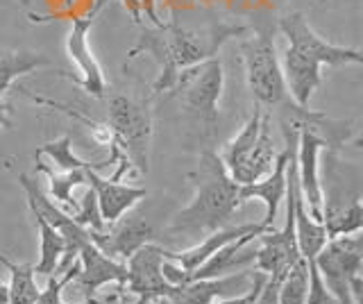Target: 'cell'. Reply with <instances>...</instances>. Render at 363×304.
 Segmentation results:
<instances>
[{
  "instance_id": "cell-1",
  "label": "cell",
  "mask_w": 363,
  "mask_h": 304,
  "mask_svg": "<svg viewBox=\"0 0 363 304\" xmlns=\"http://www.w3.org/2000/svg\"><path fill=\"white\" fill-rule=\"evenodd\" d=\"M250 32V26L232 23H211L207 30H186L177 23L159 26L155 30H143L136 46L130 50L128 62L139 55H150L159 64V77L152 86V96L168 94L173 89L177 75L207 62L218 55V50L234 37H243Z\"/></svg>"
},
{
  "instance_id": "cell-2",
  "label": "cell",
  "mask_w": 363,
  "mask_h": 304,
  "mask_svg": "<svg viewBox=\"0 0 363 304\" xmlns=\"http://www.w3.org/2000/svg\"><path fill=\"white\" fill-rule=\"evenodd\" d=\"M279 32L286 39V50L281 55V73L286 91L298 107H309L313 91L323 82L320 69L327 66L361 64L359 48H345L318 37L306 23L304 14L291 12L279 18Z\"/></svg>"
},
{
  "instance_id": "cell-3",
  "label": "cell",
  "mask_w": 363,
  "mask_h": 304,
  "mask_svg": "<svg viewBox=\"0 0 363 304\" xmlns=\"http://www.w3.org/2000/svg\"><path fill=\"white\" fill-rule=\"evenodd\" d=\"M196 179V193L189 205L177 211L166 234L170 239H204L207 234L225 227L234 213L243 207L241 186L225 171L220 157L204 152L200 168L191 175Z\"/></svg>"
},
{
  "instance_id": "cell-4",
  "label": "cell",
  "mask_w": 363,
  "mask_h": 304,
  "mask_svg": "<svg viewBox=\"0 0 363 304\" xmlns=\"http://www.w3.org/2000/svg\"><path fill=\"white\" fill-rule=\"evenodd\" d=\"M107 128L111 132L109 164H118L113 175L123 177L130 168L139 173L150 171L152 116L147 105L123 94L111 96L107 109Z\"/></svg>"
},
{
  "instance_id": "cell-5",
  "label": "cell",
  "mask_w": 363,
  "mask_h": 304,
  "mask_svg": "<svg viewBox=\"0 0 363 304\" xmlns=\"http://www.w3.org/2000/svg\"><path fill=\"white\" fill-rule=\"evenodd\" d=\"M270 123L272 120L268 111L257 105L255 114L247 118L241 132L230 143H225L220 162L238 186L259 182L275 166L277 152L275 143H272Z\"/></svg>"
},
{
  "instance_id": "cell-6",
  "label": "cell",
  "mask_w": 363,
  "mask_h": 304,
  "mask_svg": "<svg viewBox=\"0 0 363 304\" xmlns=\"http://www.w3.org/2000/svg\"><path fill=\"white\" fill-rule=\"evenodd\" d=\"M223 86V62L218 57H211L182 71L168 94L179 100L193 125L200 128L204 137H211L216 125H218V103Z\"/></svg>"
},
{
  "instance_id": "cell-7",
  "label": "cell",
  "mask_w": 363,
  "mask_h": 304,
  "mask_svg": "<svg viewBox=\"0 0 363 304\" xmlns=\"http://www.w3.org/2000/svg\"><path fill=\"white\" fill-rule=\"evenodd\" d=\"M323 284L338 304H361L363 288V236L347 234L329 239L313 259Z\"/></svg>"
},
{
  "instance_id": "cell-8",
  "label": "cell",
  "mask_w": 363,
  "mask_h": 304,
  "mask_svg": "<svg viewBox=\"0 0 363 304\" xmlns=\"http://www.w3.org/2000/svg\"><path fill=\"white\" fill-rule=\"evenodd\" d=\"M241 60L245 66V80L250 94L259 107H277L286 100V82H284L281 62L277 57L275 37L270 30H255L252 37L241 41Z\"/></svg>"
},
{
  "instance_id": "cell-9",
  "label": "cell",
  "mask_w": 363,
  "mask_h": 304,
  "mask_svg": "<svg viewBox=\"0 0 363 304\" xmlns=\"http://www.w3.org/2000/svg\"><path fill=\"white\" fill-rule=\"evenodd\" d=\"M168 259V250L157 243H145L136 250L128 261V279L121 286L125 295H134L130 304H150L162 302L173 291V284L164 277V261Z\"/></svg>"
},
{
  "instance_id": "cell-10",
  "label": "cell",
  "mask_w": 363,
  "mask_h": 304,
  "mask_svg": "<svg viewBox=\"0 0 363 304\" xmlns=\"http://www.w3.org/2000/svg\"><path fill=\"white\" fill-rule=\"evenodd\" d=\"M94 23H96V16H91V14L73 18L71 30H68V37H66V55H68V60L75 64L79 75L73 77L62 71H60V75L66 77V80H71L73 84L82 86L89 96L105 98V94H107L105 73H102V66L89 46V32L94 28Z\"/></svg>"
},
{
  "instance_id": "cell-11",
  "label": "cell",
  "mask_w": 363,
  "mask_h": 304,
  "mask_svg": "<svg viewBox=\"0 0 363 304\" xmlns=\"http://www.w3.org/2000/svg\"><path fill=\"white\" fill-rule=\"evenodd\" d=\"M18 182H21L23 191H26V196H28L30 211L41 213V216L64 236L66 252H64V259H62V264H60V270H64L68 264L73 261V259H77V252L82 250L86 243H91L89 230H84L82 225H77L71 213L62 211L50 198H45V193L37 184V179H32L30 175H21ZM60 270H57V273H60Z\"/></svg>"
},
{
  "instance_id": "cell-12",
  "label": "cell",
  "mask_w": 363,
  "mask_h": 304,
  "mask_svg": "<svg viewBox=\"0 0 363 304\" xmlns=\"http://www.w3.org/2000/svg\"><path fill=\"white\" fill-rule=\"evenodd\" d=\"M89 236H91V243H94L98 250L125 264L141 245L150 243L155 239V230L150 223L139 216V213L128 211V213H123L116 223L105 225L100 232H89Z\"/></svg>"
},
{
  "instance_id": "cell-13",
  "label": "cell",
  "mask_w": 363,
  "mask_h": 304,
  "mask_svg": "<svg viewBox=\"0 0 363 304\" xmlns=\"http://www.w3.org/2000/svg\"><path fill=\"white\" fill-rule=\"evenodd\" d=\"M77 261L79 270L73 281L68 284H75V291L82 295V300H91L98 295V291L105 284H118L123 286L125 279H128V268L123 261L107 257L94 243H86L82 250L77 252Z\"/></svg>"
},
{
  "instance_id": "cell-14",
  "label": "cell",
  "mask_w": 363,
  "mask_h": 304,
  "mask_svg": "<svg viewBox=\"0 0 363 304\" xmlns=\"http://www.w3.org/2000/svg\"><path fill=\"white\" fill-rule=\"evenodd\" d=\"M252 286V270H238L232 275L211 277V279H193L186 284H173L164 302L168 304H213L225 298H234Z\"/></svg>"
},
{
  "instance_id": "cell-15",
  "label": "cell",
  "mask_w": 363,
  "mask_h": 304,
  "mask_svg": "<svg viewBox=\"0 0 363 304\" xmlns=\"http://www.w3.org/2000/svg\"><path fill=\"white\" fill-rule=\"evenodd\" d=\"M86 186L94 188L100 216L105 220V225L116 223L123 213L132 211L136 202H141L145 198V188L121 184L118 177H109V179L100 177L98 168H91L86 173Z\"/></svg>"
},
{
  "instance_id": "cell-16",
  "label": "cell",
  "mask_w": 363,
  "mask_h": 304,
  "mask_svg": "<svg viewBox=\"0 0 363 304\" xmlns=\"http://www.w3.org/2000/svg\"><path fill=\"white\" fill-rule=\"evenodd\" d=\"M50 66V60L43 52L34 50H9L0 52V132L11 128L9 118V105H7V91L21 75H28L32 71H39Z\"/></svg>"
},
{
  "instance_id": "cell-17",
  "label": "cell",
  "mask_w": 363,
  "mask_h": 304,
  "mask_svg": "<svg viewBox=\"0 0 363 304\" xmlns=\"http://www.w3.org/2000/svg\"><path fill=\"white\" fill-rule=\"evenodd\" d=\"M293 216H295V241H298L300 257L311 261L320 252V247L327 243V232L323 223L313 220L306 213L302 193L298 188V173H295V188H293Z\"/></svg>"
},
{
  "instance_id": "cell-18",
  "label": "cell",
  "mask_w": 363,
  "mask_h": 304,
  "mask_svg": "<svg viewBox=\"0 0 363 304\" xmlns=\"http://www.w3.org/2000/svg\"><path fill=\"white\" fill-rule=\"evenodd\" d=\"M32 218H34V223H37L39 239H41L39 261H37V266H32L34 275H43V277L57 275V270H60V264H62V259H64V252H66L64 236L57 232L52 225L41 216V213L32 211Z\"/></svg>"
},
{
  "instance_id": "cell-19",
  "label": "cell",
  "mask_w": 363,
  "mask_h": 304,
  "mask_svg": "<svg viewBox=\"0 0 363 304\" xmlns=\"http://www.w3.org/2000/svg\"><path fill=\"white\" fill-rule=\"evenodd\" d=\"M323 225L327 232V241L336 236L359 234L363 230V202L361 196H354L347 205H325L323 207Z\"/></svg>"
},
{
  "instance_id": "cell-20",
  "label": "cell",
  "mask_w": 363,
  "mask_h": 304,
  "mask_svg": "<svg viewBox=\"0 0 363 304\" xmlns=\"http://www.w3.org/2000/svg\"><path fill=\"white\" fill-rule=\"evenodd\" d=\"M105 164H109V162H105ZM105 164H96V166L94 164H86L82 168H73V171H55V168H48L45 164H39L37 168H39L41 173L48 175L50 196L55 200H60L66 209L75 211L77 202L73 200V188L86 184V173L91 171V168H100V166H105Z\"/></svg>"
},
{
  "instance_id": "cell-21",
  "label": "cell",
  "mask_w": 363,
  "mask_h": 304,
  "mask_svg": "<svg viewBox=\"0 0 363 304\" xmlns=\"http://www.w3.org/2000/svg\"><path fill=\"white\" fill-rule=\"evenodd\" d=\"M0 266L9 273V304H34L39 298V286L34 279V268L30 264H14L0 252Z\"/></svg>"
},
{
  "instance_id": "cell-22",
  "label": "cell",
  "mask_w": 363,
  "mask_h": 304,
  "mask_svg": "<svg viewBox=\"0 0 363 304\" xmlns=\"http://www.w3.org/2000/svg\"><path fill=\"white\" fill-rule=\"evenodd\" d=\"M306 291H309V261L300 257L281 279L277 288V304H304Z\"/></svg>"
},
{
  "instance_id": "cell-23",
  "label": "cell",
  "mask_w": 363,
  "mask_h": 304,
  "mask_svg": "<svg viewBox=\"0 0 363 304\" xmlns=\"http://www.w3.org/2000/svg\"><path fill=\"white\" fill-rule=\"evenodd\" d=\"M43 154H48L50 162L60 168V171H73V168H82V166L89 164L84 159H79V157H75L73 139L68 137V134H64V137L57 139V141L43 143L39 148V152H37V157H43Z\"/></svg>"
},
{
  "instance_id": "cell-24",
  "label": "cell",
  "mask_w": 363,
  "mask_h": 304,
  "mask_svg": "<svg viewBox=\"0 0 363 304\" xmlns=\"http://www.w3.org/2000/svg\"><path fill=\"white\" fill-rule=\"evenodd\" d=\"M71 216L75 218L77 225H82V227L89 230V232H100L102 227H105V220H102V216H100L94 188L84 191L82 200L77 202V207H75V211L71 213Z\"/></svg>"
},
{
  "instance_id": "cell-25",
  "label": "cell",
  "mask_w": 363,
  "mask_h": 304,
  "mask_svg": "<svg viewBox=\"0 0 363 304\" xmlns=\"http://www.w3.org/2000/svg\"><path fill=\"white\" fill-rule=\"evenodd\" d=\"M266 279H268L266 273H261V270H255V273H252V286H250L245 293H241V295H234V298L218 300V302H213V304H257L259 293H261V288H264Z\"/></svg>"
},
{
  "instance_id": "cell-26",
  "label": "cell",
  "mask_w": 363,
  "mask_h": 304,
  "mask_svg": "<svg viewBox=\"0 0 363 304\" xmlns=\"http://www.w3.org/2000/svg\"><path fill=\"white\" fill-rule=\"evenodd\" d=\"M139 3H141V14H145L147 18H150L155 28L164 26V23H162V18L157 16V9H155V0H139Z\"/></svg>"
},
{
  "instance_id": "cell-27",
  "label": "cell",
  "mask_w": 363,
  "mask_h": 304,
  "mask_svg": "<svg viewBox=\"0 0 363 304\" xmlns=\"http://www.w3.org/2000/svg\"><path fill=\"white\" fill-rule=\"evenodd\" d=\"M121 5L128 9V14L132 16L134 23H141L143 14H141V3H139V0H121Z\"/></svg>"
},
{
  "instance_id": "cell-28",
  "label": "cell",
  "mask_w": 363,
  "mask_h": 304,
  "mask_svg": "<svg viewBox=\"0 0 363 304\" xmlns=\"http://www.w3.org/2000/svg\"><path fill=\"white\" fill-rule=\"evenodd\" d=\"M0 304H9V288H7V281L0 279Z\"/></svg>"
},
{
  "instance_id": "cell-29",
  "label": "cell",
  "mask_w": 363,
  "mask_h": 304,
  "mask_svg": "<svg viewBox=\"0 0 363 304\" xmlns=\"http://www.w3.org/2000/svg\"><path fill=\"white\" fill-rule=\"evenodd\" d=\"M105 5H107V0H94V7L89 9V14H91V16H98V14H100V9L105 7Z\"/></svg>"
},
{
  "instance_id": "cell-30",
  "label": "cell",
  "mask_w": 363,
  "mask_h": 304,
  "mask_svg": "<svg viewBox=\"0 0 363 304\" xmlns=\"http://www.w3.org/2000/svg\"><path fill=\"white\" fill-rule=\"evenodd\" d=\"M18 3H21V5H23V7H28V5H30V3H32V0H18Z\"/></svg>"
},
{
  "instance_id": "cell-31",
  "label": "cell",
  "mask_w": 363,
  "mask_h": 304,
  "mask_svg": "<svg viewBox=\"0 0 363 304\" xmlns=\"http://www.w3.org/2000/svg\"><path fill=\"white\" fill-rule=\"evenodd\" d=\"M150 304H162V302H150Z\"/></svg>"
},
{
  "instance_id": "cell-32",
  "label": "cell",
  "mask_w": 363,
  "mask_h": 304,
  "mask_svg": "<svg viewBox=\"0 0 363 304\" xmlns=\"http://www.w3.org/2000/svg\"><path fill=\"white\" fill-rule=\"evenodd\" d=\"M162 304H168V302H164V300H162Z\"/></svg>"
}]
</instances>
